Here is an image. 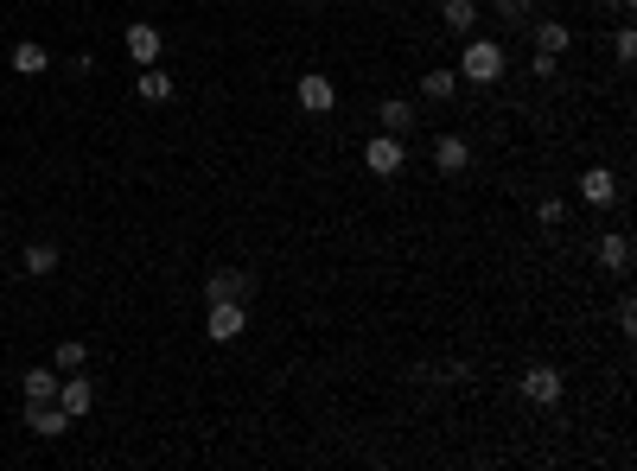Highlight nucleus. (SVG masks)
Segmentation results:
<instances>
[{
  "mask_svg": "<svg viewBox=\"0 0 637 471\" xmlns=\"http://www.w3.org/2000/svg\"><path fill=\"white\" fill-rule=\"evenodd\" d=\"M453 71H459V83H478V90H491V83L510 71V58H504V45H497V39H466V51H459Z\"/></svg>",
  "mask_w": 637,
  "mask_h": 471,
  "instance_id": "f257e3e1",
  "label": "nucleus"
},
{
  "mask_svg": "<svg viewBox=\"0 0 637 471\" xmlns=\"http://www.w3.org/2000/svg\"><path fill=\"white\" fill-rule=\"evenodd\" d=\"M364 172H376V179H395V172H408L402 134H370V141H364Z\"/></svg>",
  "mask_w": 637,
  "mask_h": 471,
  "instance_id": "f03ea898",
  "label": "nucleus"
},
{
  "mask_svg": "<svg viewBox=\"0 0 637 471\" xmlns=\"http://www.w3.org/2000/svg\"><path fill=\"white\" fill-rule=\"evenodd\" d=\"M243 325H249L243 300H211V312H204V338H211V344H230V338H243Z\"/></svg>",
  "mask_w": 637,
  "mask_h": 471,
  "instance_id": "7ed1b4c3",
  "label": "nucleus"
},
{
  "mask_svg": "<svg viewBox=\"0 0 637 471\" xmlns=\"http://www.w3.org/2000/svg\"><path fill=\"white\" fill-rule=\"evenodd\" d=\"M294 102L306 115H332V102H338V83L325 77V71H306L300 83H294Z\"/></svg>",
  "mask_w": 637,
  "mask_h": 471,
  "instance_id": "20e7f679",
  "label": "nucleus"
},
{
  "mask_svg": "<svg viewBox=\"0 0 637 471\" xmlns=\"http://www.w3.org/2000/svg\"><path fill=\"white\" fill-rule=\"evenodd\" d=\"M561 395H567L561 370H548V363H529V370H523V401H536V408H555Z\"/></svg>",
  "mask_w": 637,
  "mask_h": 471,
  "instance_id": "39448f33",
  "label": "nucleus"
},
{
  "mask_svg": "<svg viewBox=\"0 0 637 471\" xmlns=\"http://www.w3.org/2000/svg\"><path fill=\"white\" fill-rule=\"evenodd\" d=\"M26 427L39 433V440H64V433H71V414H64L58 401H26Z\"/></svg>",
  "mask_w": 637,
  "mask_h": 471,
  "instance_id": "423d86ee",
  "label": "nucleus"
},
{
  "mask_svg": "<svg viewBox=\"0 0 637 471\" xmlns=\"http://www.w3.org/2000/svg\"><path fill=\"white\" fill-rule=\"evenodd\" d=\"M58 408L71 414V421H83V414L96 408V382L90 376H58Z\"/></svg>",
  "mask_w": 637,
  "mask_h": 471,
  "instance_id": "0eeeda50",
  "label": "nucleus"
},
{
  "mask_svg": "<svg viewBox=\"0 0 637 471\" xmlns=\"http://www.w3.org/2000/svg\"><path fill=\"white\" fill-rule=\"evenodd\" d=\"M434 166L446 172V179H459V172L472 166V141H466V134H440V141H434Z\"/></svg>",
  "mask_w": 637,
  "mask_h": 471,
  "instance_id": "6e6552de",
  "label": "nucleus"
},
{
  "mask_svg": "<svg viewBox=\"0 0 637 471\" xmlns=\"http://www.w3.org/2000/svg\"><path fill=\"white\" fill-rule=\"evenodd\" d=\"M122 45H128V58H134V64H160V51H166V39H160V26H147V20H134Z\"/></svg>",
  "mask_w": 637,
  "mask_h": 471,
  "instance_id": "1a4fd4ad",
  "label": "nucleus"
},
{
  "mask_svg": "<svg viewBox=\"0 0 637 471\" xmlns=\"http://www.w3.org/2000/svg\"><path fill=\"white\" fill-rule=\"evenodd\" d=\"M580 198H587V204H599V211H606V204H618V172H606V166H587V172H580Z\"/></svg>",
  "mask_w": 637,
  "mask_h": 471,
  "instance_id": "9d476101",
  "label": "nucleus"
},
{
  "mask_svg": "<svg viewBox=\"0 0 637 471\" xmlns=\"http://www.w3.org/2000/svg\"><path fill=\"white\" fill-rule=\"evenodd\" d=\"M134 96H141L147 109H160V102H172V77L160 64H141V71H134Z\"/></svg>",
  "mask_w": 637,
  "mask_h": 471,
  "instance_id": "9b49d317",
  "label": "nucleus"
},
{
  "mask_svg": "<svg viewBox=\"0 0 637 471\" xmlns=\"http://www.w3.org/2000/svg\"><path fill=\"white\" fill-rule=\"evenodd\" d=\"M249 293H255V281L236 274V268H217L211 281H204V300H249Z\"/></svg>",
  "mask_w": 637,
  "mask_h": 471,
  "instance_id": "f8f14e48",
  "label": "nucleus"
},
{
  "mask_svg": "<svg viewBox=\"0 0 637 471\" xmlns=\"http://www.w3.org/2000/svg\"><path fill=\"white\" fill-rule=\"evenodd\" d=\"M599 268H606V274H625V268H631V236H625V230L599 236Z\"/></svg>",
  "mask_w": 637,
  "mask_h": 471,
  "instance_id": "ddd939ff",
  "label": "nucleus"
},
{
  "mask_svg": "<svg viewBox=\"0 0 637 471\" xmlns=\"http://www.w3.org/2000/svg\"><path fill=\"white\" fill-rule=\"evenodd\" d=\"M13 71H20V77H45V71H51V51L32 45V39H20V45H13Z\"/></svg>",
  "mask_w": 637,
  "mask_h": 471,
  "instance_id": "4468645a",
  "label": "nucleus"
},
{
  "mask_svg": "<svg viewBox=\"0 0 637 471\" xmlns=\"http://www.w3.org/2000/svg\"><path fill=\"white\" fill-rule=\"evenodd\" d=\"M567 45H574V32H567L561 20H536V51H542V58H561Z\"/></svg>",
  "mask_w": 637,
  "mask_h": 471,
  "instance_id": "2eb2a0df",
  "label": "nucleus"
},
{
  "mask_svg": "<svg viewBox=\"0 0 637 471\" xmlns=\"http://www.w3.org/2000/svg\"><path fill=\"white\" fill-rule=\"evenodd\" d=\"M376 121H383V134H408L415 128V102H402V96H389L383 109H376Z\"/></svg>",
  "mask_w": 637,
  "mask_h": 471,
  "instance_id": "dca6fc26",
  "label": "nucleus"
},
{
  "mask_svg": "<svg viewBox=\"0 0 637 471\" xmlns=\"http://www.w3.org/2000/svg\"><path fill=\"white\" fill-rule=\"evenodd\" d=\"M440 20H446V32H459V39H466V32L478 26V0H446Z\"/></svg>",
  "mask_w": 637,
  "mask_h": 471,
  "instance_id": "f3484780",
  "label": "nucleus"
},
{
  "mask_svg": "<svg viewBox=\"0 0 637 471\" xmlns=\"http://www.w3.org/2000/svg\"><path fill=\"white\" fill-rule=\"evenodd\" d=\"M421 96L427 102H453L459 96V71H421Z\"/></svg>",
  "mask_w": 637,
  "mask_h": 471,
  "instance_id": "a211bd4d",
  "label": "nucleus"
},
{
  "mask_svg": "<svg viewBox=\"0 0 637 471\" xmlns=\"http://www.w3.org/2000/svg\"><path fill=\"white\" fill-rule=\"evenodd\" d=\"M26 274H58V242H26Z\"/></svg>",
  "mask_w": 637,
  "mask_h": 471,
  "instance_id": "6ab92c4d",
  "label": "nucleus"
},
{
  "mask_svg": "<svg viewBox=\"0 0 637 471\" xmlns=\"http://www.w3.org/2000/svg\"><path fill=\"white\" fill-rule=\"evenodd\" d=\"M26 401H58V370H26Z\"/></svg>",
  "mask_w": 637,
  "mask_h": 471,
  "instance_id": "aec40b11",
  "label": "nucleus"
},
{
  "mask_svg": "<svg viewBox=\"0 0 637 471\" xmlns=\"http://www.w3.org/2000/svg\"><path fill=\"white\" fill-rule=\"evenodd\" d=\"M51 363H58V370H83V363H90V351H83L77 338H64V344H58V357H51Z\"/></svg>",
  "mask_w": 637,
  "mask_h": 471,
  "instance_id": "412c9836",
  "label": "nucleus"
},
{
  "mask_svg": "<svg viewBox=\"0 0 637 471\" xmlns=\"http://www.w3.org/2000/svg\"><path fill=\"white\" fill-rule=\"evenodd\" d=\"M536 223H542V230H561V223H567V204H561V198H542V204H536Z\"/></svg>",
  "mask_w": 637,
  "mask_h": 471,
  "instance_id": "4be33fe9",
  "label": "nucleus"
},
{
  "mask_svg": "<svg viewBox=\"0 0 637 471\" xmlns=\"http://www.w3.org/2000/svg\"><path fill=\"white\" fill-rule=\"evenodd\" d=\"M612 58H618V64H631V58H637V32H631V26H618V39H612Z\"/></svg>",
  "mask_w": 637,
  "mask_h": 471,
  "instance_id": "5701e85b",
  "label": "nucleus"
},
{
  "mask_svg": "<svg viewBox=\"0 0 637 471\" xmlns=\"http://www.w3.org/2000/svg\"><path fill=\"white\" fill-rule=\"evenodd\" d=\"M612 319H618V331H631V325H637V300H631V293L618 300V312H612Z\"/></svg>",
  "mask_w": 637,
  "mask_h": 471,
  "instance_id": "b1692460",
  "label": "nucleus"
},
{
  "mask_svg": "<svg viewBox=\"0 0 637 471\" xmlns=\"http://www.w3.org/2000/svg\"><path fill=\"white\" fill-rule=\"evenodd\" d=\"M497 13L504 20H529V0H497Z\"/></svg>",
  "mask_w": 637,
  "mask_h": 471,
  "instance_id": "393cba45",
  "label": "nucleus"
},
{
  "mask_svg": "<svg viewBox=\"0 0 637 471\" xmlns=\"http://www.w3.org/2000/svg\"><path fill=\"white\" fill-rule=\"evenodd\" d=\"M631 7H637V0H618V13H631Z\"/></svg>",
  "mask_w": 637,
  "mask_h": 471,
  "instance_id": "a878e982",
  "label": "nucleus"
}]
</instances>
